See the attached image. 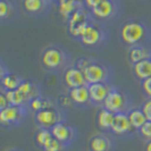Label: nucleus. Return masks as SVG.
Masks as SVG:
<instances>
[{"label": "nucleus", "instance_id": "1", "mask_svg": "<svg viewBox=\"0 0 151 151\" xmlns=\"http://www.w3.org/2000/svg\"><path fill=\"white\" fill-rule=\"evenodd\" d=\"M119 38L127 47L147 45L151 41V29L142 21L129 19L119 27Z\"/></svg>", "mask_w": 151, "mask_h": 151}, {"label": "nucleus", "instance_id": "2", "mask_svg": "<svg viewBox=\"0 0 151 151\" xmlns=\"http://www.w3.org/2000/svg\"><path fill=\"white\" fill-rule=\"evenodd\" d=\"M68 63V56L63 49L58 47H48L42 51L41 65L48 72H58L66 69Z\"/></svg>", "mask_w": 151, "mask_h": 151}, {"label": "nucleus", "instance_id": "3", "mask_svg": "<svg viewBox=\"0 0 151 151\" xmlns=\"http://www.w3.org/2000/svg\"><path fill=\"white\" fill-rule=\"evenodd\" d=\"M132 105V100L127 92L118 88H113L106 98L102 107L114 114L127 113Z\"/></svg>", "mask_w": 151, "mask_h": 151}, {"label": "nucleus", "instance_id": "4", "mask_svg": "<svg viewBox=\"0 0 151 151\" xmlns=\"http://www.w3.org/2000/svg\"><path fill=\"white\" fill-rule=\"evenodd\" d=\"M106 39L107 32L105 29L101 25H99L98 23L92 21L78 41L86 48H96L102 45L106 41Z\"/></svg>", "mask_w": 151, "mask_h": 151}, {"label": "nucleus", "instance_id": "5", "mask_svg": "<svg viewBox=\"0 0 151 151\" xmlns=\"http://www.w3.org/2000/svg\"><path fill=\"white\" fill-rule=\"evenodd\" d=\"M83 73L88 85L109 82V78H110L109 68L99 61H91L90 65L83 70Z\"/></svg>", "mask_w": 151, "mask_h": 151}, {"label": "nucleus", "instance_id": "6", "mask_svg": "<svg viewBox=\"0 0 151 151\" xmlns=\"http://www.w3.org/2000/svg\"><path fill=\"white\" fill-rule=\"evenodd\" d=\"M34 121L41 129H51L56 124L64 122V114L58 108H45L40 111L34 113Z\"/></svg>", "mask_w": 151, "mask_h": 151}, {"label": "nucleus", "instance_id": "7", "mask_svg": "<svg viewBox=\"0 0 151 151\" xmlns=\"http://www.w3.org/2000/svg\"><path fill=\"white\" fill-rule=\"evenodd\" d=\"M27 114L26 107L8 106L5 109L0 110V123L5 127H13L19 125Z\"/></svg>", "mask_w": 151, "mask_h": 151}, {"label": "nucleus", "instance_id": "8", "mask_svg": "<svg viewBox=\"0 0 151 151\" xmlns=\"http://www.w3.org/2000/svg\"><path fill=\"white\" fill-rule=\"evenodd\" d=\"M118 2L117 0H102L99 5L92 8L91 16L93 19L97 21H109L115 18V16L118 14Z\"/></svg>", "mask_w": 151, "mask_h": 151}, {"label": "nucleus", "instance_id": "9", "mask_svg": "<svg viewBox=\"0 0 151 151\" xmlns=\"http://www.w3.org/2000/svg\"><path fill=\"white\" fill-rule=\"evenodd\" d=\"M50 131L52 133L53 137L57 139L59 142H61L66 147L70 143H73L75 141L76 136H77L76 129L73 126H70L69 124H67L65 121L56 124L55 126L50 129Z\"/></svg>", "mask_w": 151, "mask_h": 151}, {"label": "nucleus", "instance_id": "10", "mask_svg": "<svg viewBox=\"0 0 151 151\" xmlns=\"http://www.w3.org/2000/svg\"><path fill=\"white\" fill-rule=\"evenodd\" d=\"M63 80H64V83L68 89H74V88H78V86L88 85L86 81H85V77H84L83 70L78 69L75 65L69 66L66 69H64Z\"/></svg>", "mask_w": 151, "mask_h": 151}, {"label": "nucleus", "instance_id": "11", "mask_svg": "<svg viewBox=\"0 0 151 151\" xmlns=\"http://www.w3.org/2000/svg\"><path fill=\"white\" fill-rule=\"evenodd\" d=\"M110 132H113L114 134L118 136H127L133 134L136 131L133 129V126L129 123L127 113H118L115 114V118H114Z\"/></svg>", "mask_w": 151, "mask_h": 151}, {"label": "nucleus", "instance_id": "12", "mask_svg": "<svg viewBox=\"0 0 151 151\" xmlns=\"http://www.w3.org/2000/svg\"><path fill=\"white\" fill-rule=\"evenodd\" d=\"M53 2L51 0H22V8L30 16H41L45 14Z\"/></svg>", "mask_w": 151, "mask_h": 151}, {"label": "nucleus", "instance_id": "13", "mask_svg": "<svg viewBox=\"0 0 151 151\" xmlns=\"http://www.w3.org/2000/svg\"><path fill=\"white\" fill-rule=\"evenodd\" d=\"M88 86H89V92H90L91 102L94 105H104L110 90L113 89L109 82L90 84Z\"/></svg>", "mask_w": 151, "mask_h": 151}, {"label": "nucleus", "instance_id": "14", "mask_svg": "<svg viewBox=\"0 0 151 151\" xmlns=\"http://www.w3.org/2000/svg\"><path fill=\"white\" fill-rule=\"evenodd\" d=\"M68 96L72 99V101L77 106H85V105L91 102L90 92H89V86L88 85L69 89Z\"/></svg>", "mask_w": 151, "mask_h": 151}, {"label": "nucleus", "instance_id": "15", "mask_svg": "<svg viewBox=\"0 0 151 151\" xmlns=\"http://www.w3.org/2000/svg\"><path fill=\"white\" fill-rule=\"evenodd\" d=\"M114 143L111 139L104 134L93 135L89 140L90 151H113Z\"/></svg>", "mask_w": 151, "mask_h": 151}, {"label": "nucleus", "instance_id": "16", "mask_svg": "<svg viewBox=\"0 0 151 151\" xmlns=\"http://www.w3.org/2000/svg\"><path fill=\"white\" fill-rule=\"evenodd\" d=\"M127 58L132 65L144 59H151V50L148 45H134L131 47L127 52Z\"/></svg>", "mask_w": 151, "mask_h": 151}, {"label": "nucleus", "instance_id": "17", "mask_svg": "<svg viewBox=\"0 0 151 151\" xmlns=\"http://www.w3.org/2000/svg\"><path fill=\"white\" fill-rule=\"evenodd\" d=\"M58 13L59 15L65 18V19H69L70 16L75 13L77 9L84 7L83 2L81 0H65L61 1L58 5Z\"/></svg>", "mask_w": 151, "mask_h": 151}, {"label": "nucleus", "instance_id": "18", "mask_svg": "<svg viewBox=\"0 0 151 151\" xmlns=\"http://www.w3.org/2000/svg\"><path fill=\"white\" fill-rule=\"evenodd\" d=\"M115 114L106 108H100L97 114V125L102 131H111Z\"/></svg>", "mask_w": 151, "mask_h": 151}, {"label": "nucleus", "instance_id": "19", "mask_svg": "<svg viewBox=\"0 0 151 151\" xmlns=\"http://www.w3.org/2000/svg\"><path fill=\"white\" fill-rule=\"evenodd\" d=\"M133 74L139 81H144L151 77V59H144L133 65Z\"/></svg>", "mask_w": 151, "mask_h": 151}, {"label": "nucleus", "instance_id": "20", "mask_svg": "<svg viewBox=\"0 0 151 151\" xmlns=\"http://www.w3.org/2000/svg\"><path fill=\"white\" fill-rule=\"evenodd\" d=\"M127 116L131 125L133 126V129H135L136 132L143 126L144 124L148 122V118L145 116V114L143 113L142 108H132L127 111Z\"/></svg>", "mask_w": 151, "mask_h": 151}, {"label": "nucleus", "instance_id": "21", "mask_svg": "<svg viewBox=\"0 0 151 151\" xmlns=\"http://www.w3.org/2000/svg\"><path fill=\"white\" fill-rule=\"evenodd\" d=\"M17 90L19 91V92H22L23 94L25 96V98L27 99L29 102H30L32 99L41 96L40 88H39L38 84L33 83L31 81H27V80H23L22 83L19 84V86H18Z\"/></svg>", "mask_w": 151, "mask_h": 151}, {"label": "nucleus", "instance_id": "22", "mask_svg": "<svg viewBox=\"0 0 151 151\" xmlns=\"http://www.w3.org/2000/svg\"><path fill=\"white\" fill-rule=\"evenodd\" d=\"M22 78L16 74H13L12 72H8L6 74L0 76V82H1V88L4 91L8 90H17L19 84L22 83Z\"/></svg>", "mask_w": 151, "mask_h": 151}, {"label": "nucleus", "instance_id": "23", "mask_svg": "<svg viewBox=\"0 0 151 151\" xmlns=\"http://www.w3.org/2000/svg\"><path fill=\"white\" fill-rule=\"evenodd\" d=\"M17 8L12 0H0V19L1 22H8L16 15Z\"/></svg>", "mask_w": 151, "mask_h": 151}, {"label": "nucleus", "instance_id": "24", "mask_svg": "<svg viewBox=\"0 0 151 151\" xmlns=\"http://www.w3.org/2000/svg\"><path fill=\"white\" fill-rule=\"evenodd\" d=\"M4 93H5L6 97H7L9 105H12V106H18V107H27L29 106V101H27V99L25 98V96L23 94L22 92H19L18 90L4 91Z\"/></svg>", "mask_w": 151, "mask_h": 151}, {"label": "nucleus", "instance_id": "25", "mask_svg": "<svg viewBox=\"0 0 151 151\" xmlns=\"http://www.w3.org/2000/svg\"><path fill=\"white\" fill-rule=\"evenodd\" d=\"M29 107L31 109L37 113V111H40L42 109H45V108H51V107H55L53 102L48 98H42L41 96L40 97H37V98L32 99L30 102H29Z\"/></svg>", "mask_w": 151, "mask_h": 151}, {"label": "nucleus", "instance_id": "26", "mask_svg": "<svg viewBox=\"0 0 151 151\" xmlns=\"http://www.w3.org/2000/svg\"><path fill=\"white\" fill-rule=\"evenodd\" d=\"M35 142L39 147L42 149L43 147H45L53 139V135L51 133V131L49 129H38V132L35 133Z\"/></svg>", "mask_w": 151, "mask_h": 151}, {"label": "nucleus", "instance_id": "27", "mask_svg": "<svg viewBox=\"0 0 151 151\" xmlns=\"http://www.w3.org/2000/svg\"><path fill=\"white\" fill-rule=\"evenodd\" d=\"M65 147H66V145H64V144L61 143V142H59L57 139L53 137L49 143L42 148V150L43 151H63L65 149Z\"/></svg>", "mask_w": 151, "mask_h": 151}, {"label": "nucleus", "instance_id": "28", "mask_svg": "<svg viewBox=\"0 0 151 151\" xmlns=\"http://www.w3.org/2000/svg\"><path fill=\"white\" fill-rule=\"evenodd\" d=\"M137 133L143 137L145 141L151 140V121H148L141 129L137 131Z\"/></svg>", "mask_w": 151, "mask_h": 151}, {"label": "nucleus", "instance_id": "29", "mask_svg": "<svg viewBox=\"0 0 151 151\" xmlns=\"http://www.w3.org/2000/svg\"><path fill=\"white\" fill-rule=\"evenodd\" d=\"M141 88H142V91H143L144 94L148 98H151V77L141 82Z\"/></svg>", "mask_w": 151, "mask_h": 151}, {"label": "nucleus", "instance_id": "30", "mask_svg": "<svg viewBox=\"0 0 151 151\" xmlns=\"http://www.w3.org/2000/svg\"><path fill=\"white\" fill-rule=\"evenodd\" d=\"M141 108H142L143 113L145 114L148 121H151V98H148L147 100H144Z\"/></svg>", "mask_w": 151, "mask_h": 151}, {"label": "nucleus", "instance_id": "31", "mask_svg": "<svg viewBox=\"0 0 151 151\" xmlns=\"http://www.w3.org/2000/svg\"><path fill=\"white\" fill-rule=\"evenodd\" d=\"M58 104H59V106L64 109V108H66V107H69L70 105H73L74 102L72 101V99L69 98V96L66 97V96H60L59 98H58Z\"/></svg>", "mask_w": 151, "mask_h": 151}, {"label": "nucleus", "instance_id": "32", "mask_svg": "<svg viewBox=\"0 0 151 151\" xmlns=\"http://www.w3.org/2000/svg\"><path fill=\"white\" fill-rule=\"evenodd\" d=\"M92 60H90V59H89V58H80V59H77V60H76V63H75V66L77 68H78V69H81V70H84V69H85V68L88 67V66H89V65H90V63Z\"/></svg>", "mask_w": 151, "mask_h": 151}, {"label": "nucleus", "instance_id": "33", "mask_svg": "<svg viewBox=\"0 0 151 151\" xmlns=\"http://www.w3.org/2000/svg\"><path fill=\"white\" fill-rule=\"evenodd\" d=\"M102 0H83V5L85 8H88L89 10H91L92 8H94L97 5H99Z\"/></svg>", "mask_w": 151, "mask_h": 151}, {"label": "nucleus", "instance_id": "34", "mask_svg": "<svg viewBox=\"0 0 151 151\" xmlns=\"http://www.w3.org/2000/svg\"><path fill=\"white\" fill-rule=\"evenodd\" d=\"M8 106H10V105H9V102H8L7 97H6V94L4 93V91H1V93H0V110L7 108Z\"/></svg>", "mask_w": 151, "mask_h": 151}, {"label": "nucleus", "instance_id": "35", "mask_svg": "<svg viewBox=\"0 0 151 151\" xmlns=\"http://www.w3.org/2000/svg\"><path fill=\"white\" fill-rule=\"evenodd\" d=\"M144 151H151V140L150 141H147L145 145H144Z\"/></svg>", "mask_w": 151, "mask_h": 151}, {"label": "nucleus", "instance_id": "36", "mask_svg": "<svg viewBox=\"0 0 151 151\" xmlns=\"http://www.w3.org/2000/svg\"><path fill=\"white\" fill-rule=\"evenodd\" d=\"M51 1H52V2H55V4H57V5H58L59 2H61V1H65V0H51Z\"/></svg>", "mask_w": 151, "mask_h": 151}, {"label": "nucleus", "instance_id": "37", "mask_svg": "<svg viewBox=\"0 0 151 151\" xmlns=\"http://www.w3.org/2000/svg\"><path fill=\"white\" fill-rule=\"evenodd\" d=\"M9 151H17V150H9Z\"/></svg>", "mask_w": 151, "mask_h": 151}]
</instances>
